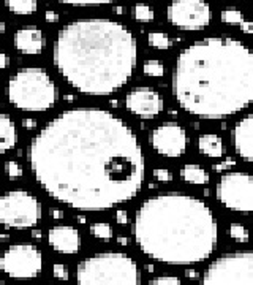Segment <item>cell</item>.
<instances>
[{"label": "cell", "mask_w": 253, "mask_h": 285, "mask_svg": "<svg viewBox=\"0 0 253 285\" xmlns=\"http://www.w3.org/2000/svg\"><path fill=\"white\" fill-rule=\"evenodd\" d=\"M27 157L40 187L79 211H106L130 202L144 182L138 136L106 110L60 113L34 136Z\"/></svg>", "instance_id": "1"}, {"label": "cell", "mask_w": 253, "mask_h": 285, "mask_svg": "<svg viewBox=\"0 0 253 285\" xmlns=\"http://www.w3.org/2000/svg\"><path fill=\"white\" fill-rule=\"evenodd\" d=\"M173 95L187 113L223 119L253 100V56L245 43L209 37L181 51L173 70Z\"/></svg>", "instance_id": "2"}, {"label": "cell", "mask_w": 253, "mask_h": 285, "mask_svg": "<svg viewBox=\"0 0 253 285\" xmlns=\"http://www.w3.org/2000/svg\"><path fill=\"white\" fill-rule=\"evenodd\" d=\"M52 59L60 76L76 90L106 95L132 78L138 45L133 32L117 21L82 19L59 30Z\"/></svg>", "instance_id": "3"}, {"label": "cell", "mask_w": 253, "mask_h": 285, "mask_svg": "<svg viewBox=\"0 0 253 285\" xmlns=\"http://www.w3.org/2000/svg\"><path fill=\"white\" fill-rule=\"evenodd\" d=\"M133 235L146 257L185 266L212 255L218 225L203 200L182 192H166L147 198L136 211Z\"/></svg>", "instance_id": "4"}, {"label": "cell", "mask_w": 253, "mask_h": 285, "mask_svg": "<svg viewBox=\"0 0 253 285\" xmlns=\"http://www.w3.org/2000/svg\"><path fill=\"white\" fill-rule=\"evenodd\" d=\"M8 100L21 111L45 113L57 102V86L38 67L19 68L8 81Z\"/></svg>", "instance_id": "5"}, {"label": "cell", "mask_w": 253, "mask_h": 285, "mask_svg": "<svg viewBox=\"0 0 253 285\" xmlns=\"http://www.w3.org/2000/svg\"><path fill=\"white\" fill-rule=\"evenodd\" d=\"M79 283H126L141 282L135 260L120 252H103L82 260L76 269Z\"/></svg>", "instance_id": "6"}, {"label": "cell", "mask_w": 253, "mask_h": 285, "mask_svg": "<svg viewBox=\"0 0 253 285\" xmlns=\"http://www.w3.org/2000/svg\"><path fill=\"white\" fill-rule=\"evenodd\" d=\"M40 219L41 203L26 190H12L0 197V224L4 227L26 230L35 227Z\"/></svg>", "instance_id": "7"}, {"label": "cell", "mask_w": 253, "mask_h": 285, "mask_svg": "<svg viewBox=\"0 0 253 285\" xmlns=\"http://www.w3.org/2000/svg\"><path fill=\"white\" fill-rule=\"evenodd\" d=\"M203 283H253L251 252H233L217 258L204 271Z\"/></svg>", "instance_id": "8"}, {"label": "cell", "mask_w": 253, "mask_h": 285, "mask_svg": "<svg viewBox=\"0 0 253 285\" xmlns=\"http://www.w3.org/2000/svg\"><path fill=\"white\" fill-rule=\"evenodd\" d=\"M215 195L225 208L248 214L253 209V179L244 171L226 173L220 177Z\"/></svg>", "instance_id": "9"}, {"label": "cell", "mask_w": 253, "mask_h": 285, "mask_svg": "<svg viewBox=\"0 0 253 285\" xmlns=\"http://www.w3.org/2000/svg\"><path fill=\"white\" fill-rule=\"evenodd\" d=\"M0 269L13 279L37 277L43 269V255L32 244L10 246L0 257Z\"/></svg>", "instance_id": "10"}, {"label": "cell", "mask_w": 253, "mask_h": 285, "mask_svg": "<svg viewBox=\"0 0 253 285\" xmlns=\"http://www.w3.org/2000/svg\"><path fill=\"white\" fill-rule=\"evenodd\" d=\"M166 18L182 30H201L210 23V7L206 0H171Z\"/></svg>", "instance_id": "11"}, {"label": "cell", "mask_w": 253, "mask_h": 285, "mask_svg": "<svg viewBox=\"0 0 253 285\" xmlns=\"http://www.w3.org/2000/svg\"><path fill=\"white\" fill-rule=\"evenodd\" d=\"M152 149L163 157H181L187 149V133L176 122H165L151 132Z\"/></svg>", "instance_id": "12"}, {"label": "cell", "mask_w": 253, "mask_h": 285, "mask_svg": "<svg viewBox=\"0 0 253 285\" xmlns=\"http://www.w3.org/2000/svg\"><path fill=\"white\" fill-rule=\"evenodd\" d=\"M125 108L143 119H152L163 111V100L152 87H136L126 95Z\"/></svg>", "instance_id": "13"}, {"label": "cell", "mask_w": 253, "mask_h": 285, "mask_svg": "<svg viewBox=\"0 0 253 285\" xmlns=\"http://www.w3.org/2000/svg\"><path fill=\"white\" fill-rule=\"evenodd\" d=\"M48 241L51 247L59 253L73 255L78 253L81 247V236L75 227L70 225H56L49 230Z\"/></svg>", "instance_id": "14"}, {"label": "cell", "mask_w": 253, "mask_h": 285, "mask_svg": "<svg viewBox=\"0 0 253 285\" xmlns=\"http://www.w3.org/2000/svg\"><path fill=\"white\" fill-rule=\"evenodd\" d=\"M253 116L247 114L239 122H236L233 129V146L236 154L245 162L253 160Z\"/></svg>", "instance_id": "15"}, {"label": "cell", "mask_w": 253, "mask_h": 285, "mask_svg": "<svg viewBox=\"0 0 253 285\" xmlns=\"http://www.w3.org/2000/svg\"><path fill=\"white\" fill-rule=\"evenodd\" d=\"M15 46L19 52L27 56H37L45 48V35L35 26H26L16 30Z\"/></svg>", "instance_id": "16"}, {"label": "cell", "mask_w": 253, "mask_h": 285, "mask_svg": "<svg viewBox=\"0 0 253 285\" xmlns=\"http://www.w3.org/2000/svg\"><path fill=\"white\" fill-rule=\"evenodd\" d=\"M18 143V132L13 119L8 114L0 113V154L12 151Z\"/></svg>", "instance_id": "17"}, {"label": "cell", "mask_w": 253, "mask_h": 285, "mask_svg": "<svg viewBox=\"0 0 253 285\" xmlns=\"http://www.w3.org/2000/svg\"><path fill=\"white\" fill-rule=\"evenodd\" d=\"M198 149L201 154H204L207 157H212V158H220L225 154L223 141H221V138L215 133H206V135L199 136Z\"/></svg>", "instance_id": "18"}, {"label": "cell", "mask_w": 253, "mask_h": 285, "mask_svg": "<svg viewBox=\"0 0 253 285\" xmlns=\"http://www.w3.org/2000/svg\"><path fill=\"white\" fill-rule=\"evenodd\" d=\"M181 177L185 182L192 184H207L209 182V173L204 170L203 166H199L196 163H187L181 168Z\"/></svg>", "instance_id": "19"}, {"label": "cell", "mask_w": 253, "mask_h": 285, "mask_svg": "<svg viewBox=\"0 0 253 285\" xmlns=\"http://www.w3.org/2000/svg\"><path fill=\"white\" fill-rule=\"evenodd\" d=\"M7 7L12 13L27 16L37 12V0H7Z\"/></svg>", "instance_id": "20"}, {"label": "cell", "mask_w": 253, "mask_h": 285, "mask_svg": "<svg viewBox=\"0 0 253 285\" xmlns=\"http://www.w3.org/2000/svg\"><path fill=\"white\" fill-rule=\"evenodd\" d=\"M147 41H149V45L155 49H170L173 45V40L170 38V35L165 34V32H149Z\"/></svg>", "instance_id": "21"}, {"label": "cell", "mask_w": 253, "mask_h": 285, "mask_svg": "<svg viewBox=\"0 0 253 285\" xmlns=\"http://www.w3.org/2000/svg\"><path fill=\"white\" fill-rule=\"evenodd\" d=\"M90 233L93 238L101 241H109L112 238V228L106 222H95L90 225Z\"/></svg>", "instance_id": "22"}, {"label": "cell", "mask_w": 253, "mask_h": 285, "mask_svg": "<svg viewBox=\"0 0 253 285\" xmlns=\"http://www.w3.org/2000/svg\"><path fill=\"white\" fill-rule=\"evenodd\" d=\"M133 16L135 19L138 21V23H143V24H147V23H151V21H154V12H152V8L147 5V4H136L135 8H133Z\"/></svg>", "instance_id": "23"}, {"label": "cell", "mask_w": 253, "mask_h": 285, "mask_svg": "<svg viewBox=\"0 0 253 285\" xmlns=\"http://www.w3.org/2000/svg\"><path fill=\"white\" fill-rule=\"evenodd\" d=\"M143 71L144 75L147 76H152V78H160L165 75V65L157 59H151V60H146L144 65H143Z\"/></svg>", "instance_id": "24"}, {"label": "cell", "mask_w": 253, "mask_h": 285, "mask_svg": "<svg viewBox=\"0 0 253 285\" xmlns=\"http://www.w3.org/2000/svg\"><path fill=\"white\" fill-rule=\"evenodd\" d=\"M220 19H221V23H225V24H231V26L239 24L240 26L244 23V15L237 12V10H223V12L220 13Z\"/></svg>", "instance_id": "25"}, {"label": "cell", "mask_w": 253, "mask_h": 285, "mask_svg": "<svg viewBox=\"0 0 253 285\" xmlns=\"http://www.w3.org/2000/svg\"><path fill=\"white\" fill-rule=\"evenodd\" d=\"M229 236L237 242H247L248 241V230L240 224H231L229 225Z\"/></svg>", "instance_id": "26"}, {"label": "cell", "mask_w": 253, "mask_h": 285, "mask_svg": "<svg viewBox=\"0 0 253 285\" xmlns=\"http://www.w3.org/2000/svg\"><path fill=\"white\" fill-rule=\"evenodd\" d=\"M5 173L8 174L10 179H18L23 176V166L15 160H8L5 163Z\"/></svg>", "instance_id": "27"}, {"label": "cell", "mask_w": 253, "mask_h": 285, "mask_svg": "<svg viewBox=\"0 0 253 285\" xmlns=\"http://www.w3.org/2000/svg\"><path fill=\"white\" fill-rule=\"evenodd\" d=\"M57 2L67 5H103V4H111L114 0H57Z\"/></svg>", "instance_id": "28"}, {"label": "cell", "mask_w": 253, "mask_h": 285, "mask_svg": "<svg viewBox=\"0 0 253 285\" xmlns=\"http://www.w3.org/2000/svg\"><path fill=\"white\" fill-rule=\"evenodd\" d=\"M154 177L157 179L158 182H170L173 181V174L170 170H166V168H155L152 171Z\"/></svg>", "instance_id": "29"}, {"label": "cell", "mask_w": 253, "mask_h": 285, "mask_svg": "<svg viewBox=\"0 0 253 285\" xmlns=\"http://www.w3.org/2000/svg\"><path fill=\"white\" fill-rule=\"evenodd\" d=\"M52 274H54L56 279H68V268L65 265H62V263H56L54 266H52Z\"/></svg>", "instance_id": "30"}, {"label": "cell", "mask_w": 253, "mask_h": 285, "mask_svg": "<svg viewBox=\"0 0 253 285\" xmlns=\"http://www.w3.org/2000/svg\"><path fill=\"white\" fill-rule=\"evenodd\" d=\"M151 285H155V283H181V279L176 277V276H162V277H155V279H151L149 280Z\"/></svg>", "instance_id": "31"}, {"label": "cell", "mask_w": 253, "mask_h": 285, "mask_svg": "<svg viewBox=\"0 0 253 285\" xmlns=\"http://www.w3.org/2000/svg\"><path fill=\"white\" fill-rule=\"evenodd\" d=\"M236 165V162H234V158H225L223 162L221 163H215L214 166H212V170L214 171H226V170H229L231 166H234Z\"/></svg>", "instance_id": "32"}, {"label": "cell", "mask_w": 253, "mask_h": 285, "mask_svg": "<svg viewBox=\"0 0 253 285\" xmlns=\"http://www.w3.org/2000/svg\"><path fill=\"white\" fill-rule=\"evenodd\" d=\"M115 220H117L119 225H126L130 222L129 213H126L125 209H117V211H115Z\"/></svg>", "instance_id": "33"}, {"label": "cell", "mask_w": 253, "mask_h": 285, "mask_svg": "<svg viewBox=\"0 0 253 285\" xmlns=\"http://www.w3.org/2000/svg\"><path fill=\"white\" fill-rule=\"evenodd\" d=\"M45 19L46 23H59V15L56 12H51V10H48V12L45 13Z\"/></svg>", "instance_id": "34"}, {"label": "cell", "mask_w": 253, "mask_h": 285, "mask_svg": "<svg viewBox=\"0 0 253 285\" xmlns=\"http://www.w3.org/2000/svg\"><path fill=\"white\" fill-rule=\"evenodd\" d=\"M23 125L26 127L27 130H34V129H37V121H34V119H24Z\"/></svg>", "instance_id": "35"}, {"label": "cell", "mask_w": 253, "mask_h": 285, "mask_svg": "<svg viewBox=\"0 0 253 285\" xmlns=\"http://www.w3.org/2000/svg\"><path fill=\"white\" fill-rule=\"evenodd\" d=\"M240 27H242V30L245 32V34H251V32H253V24L250 23V21H245V19H244V23L240 24Z\"/></svg>", "instance_id": "36"}, {"label": "cell", "mask_w": 253, "mask_h": 285, "mask_svg": "<svg viewBox=\"0 0 253 285\" xmlns=\"http://www.w3.org/2000/svg\"><path fill=\"white\" fill-rule=\"evenodd\" d=\"M7 67H8V57H7L5 52L0 51V70H4Z\"/></svg>", "instance_id": "37"}, {"label": "cell", "mask_w": 253, "mask_h": 285, "mask_svg": "<svg viewBox=\"0 0 253 285\" xmlns=\"http://www.w3.org/2000/svg\"><path fill=\"white\" fill-rule=\"evenodd\" d=\"M51 213H52V217H54L56 220H59V219H62V217H63V213H62L60 209H52Z\"/></svg>", "instance_id": "38"}, {"label": "cell", "mask_w": 253, "mask_h": 285, "mask_svg": "<svg viewBox=\"0 0 253 285\" xmlns=\"http://www.w3.org/2000/svg\"><path fill=\"white\" fill-rule=\"evenodd\" d=\"M117 242H119L120 246H126V244L130 242V239H129V238H123V236H119V238H117Z\"/></svg>", "instance_id": "39"}, {"label": "cell", "mask_w": 253, "mask_h": 285, "mask_svg": "<svg viewBox=\"0 0 253 285\" xmlns=\"http://www.w3.org/2000/svg\"><path fill=\"white\" fill-rule=\"evenodd\" d=\"M185 277H188V279H190V277H192V279L196 277V271H195V269H187V271H185Z\"/></svg>", "instance_id": "40"}, {"label": "cell", "mask_w": 253, "mask_h": 285, "mask_svg": "<svg viewBox=\"0 0 253 285\" xmlns=\"http://www.w3.org/2000/svg\"><path fill=\"white\" fill-rule=\"evenodd\" d=\"M32 238L41 239V231H40V230H34V231H32Z\"/></svg>", "instance_id": "41"}, {"label": "cell", "mask_w": 253, "mask_h": 285, "mask_svg": "<svg viewBox=\"0 0 253 285\" xmlns=\"http://www.w3.org/2000/svg\"><path fill=\"white\" fill-rule=\"evenodd\" d=\"M5 29H7L5 23H4V21H2V19H0V35H2V34H4V32H5Z\"/></svg>", "instance_id": "42"}, {"label": "cell", "mask_w": 253, "mask_h": 285, "mask_svg": "<svg viewBox=\"0 0 253 285\" xmlns=\"http://www.w3.org/2000/svg\"><path fill=\"white\" fill-rule=\"evenodd\" d=\"M76 220L79 222V224H86V222H87V220H86V217H84V216H78V217H76Z\"/></svg>", "instance_id": "43"}, {"label": "cell", "mask_w": 253, "mask_h": 285, "mask_svg": "<svg viewBox=\"0 0 253 285\" xmlns=\"http://www.w3.org/2000/svg\"><path fill=\"white\" fill-rule=\"evenodd\" d=\"M114 12L117 13V15H122V13H123V10H122V7H115V8H114Z\"/></svg>", "instance_id": "44"}, {"label": "cell", "mask_w": 253, "mask_h": 285, "mask_svg": "<svg viewBox=\"0 0 253 285\" xmlns=\"http://www.w3.org/2000/svg\"><path fill=\"white\" fill-rule=\"evenodd\" d=\"M146 269L152 272V271H154V266H152V265H147V266H146Z\"/></svg>", "instance_id": "45"}]
</instances>
